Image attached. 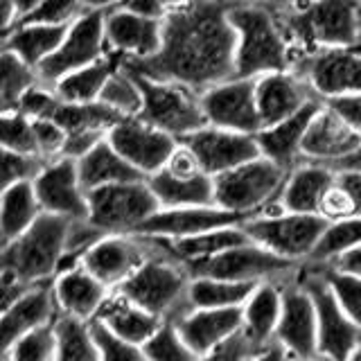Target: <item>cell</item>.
<instances>
[{"label": "cell", "instance_id": "7a4b0ae2", "mask_svg": "<svg viewBox=\"0 0 361 361\" xmlns=\"http://www.w3.org/2000/svg\"><path fill=\"white\" fill-rule=\"evenodd\" d=\"M269 7L298 56L361 45V0H276Z\"/></svg>", "mask_w": 361, "mask_h": 361}, {"label": "cell", "instance_id": "91938a15", "mask_svg": "<svg viewBox=\"0 0 361 361\" xmlns=\"http://www.w3.org/2000/svg\"><path fill=\"white\" fill-rule=\"evenodd\" d=\"M334 169H350V172H361V147L357 152H353L348 158H343L341 163L334 165Z\"/></svg>", "mask_w": 361, "mask_h": 361}, {"label": "cell", "instance_id": "f5cc1de1", "mask_svg": "<svg viewBox=\"0 0 361 361\" xmlns=\"http://www.w3.org/2000/svg\"><path fill=\"white\" fill-rule=\"evenodd\" d=\"M325 104H330L338 116L350 124V127H355L361 133V95L338 97L332 102H325Z\"/></svg>", "mask_w": 361, "mask_h": 361}, {"label": "cell", "instance_id": "836d02e7", "mask_svg": "<svg viewBox=\"0 0 361 361\" xmlns=\"http://www.w3.org/2000/svg\"><path fill=\"white\" fill-rule=\"evenodd\" d=\"M71 25H48V23H18L3 34V50L14 52L23 61L41 68L59 50Z\"/></svg>", "mask_w": 361, "mask_h": 361}, {"label": "cell", "instance_id": "db71d44e", "mask_svg": "<svg viewBox=\"0 0 361 361\" xmlns=\"http://www.w3.org/2000/svg\"><path fill=\"white\" fill-rule=\"evenodd\" d=\"M336 180L348 192L350 201H353L357 217L361 214V172H350V169H336Z\"/></svg>", "mask_w": 361, "mask_h": 361}, {"label": "cell", "instance_id": "816d5d0a", "mask_svg": "<svg viewBox=\"0 0 361 361\" xmlns=\"http://www.w3.org/2000/svg\"><path fill=\"white\" fill-rule=\"evenodd\" d=\"M257 350L262 348H257L253 341H248L244 332H240L233 338H228L226 343L210 350L208 355L199 357V361H251L257 355Z\"/></svg>", "mask_w": 361, "mask_h": 361}, {"label": "cell", "instance_id": "60d3db41", "mask_svg": "<svg viewBox=\"0 0 361 361\" xmlns=\"http://www.w3.org/2000/svg\"><path fill=\"white\" fill-rule=\"evenodd\" d=\"M102 104H106L111 111H116L120 118H135L142 111V88L138 77H135L124 63L111 75L104 86V93L99 97Z\"/></svg>", "mask_w": 361, "mask_h": 361}, {"label": "cell", "instance_id": "4fadbf2b", "mask_svg": "<svg viewBox=\"0 0 361 361\" xmlns=\"http://www.w3.org/2000/svg\"><path fill=\"white\" fill-rule=\"evenodd\" d=\"M276 341L296 361H312L321 357L319 316H316L314 300L305 289L298 271L282 280V316L276 330Z\"/></svg>", "mask_w": 361, "mask_h": 361}, {"label": "cell", "instance_id": "d590c367", "mask_svg": "<svg viewBox=\"0 0 361 361\" xmlns=\"http://www.w3.org/2000/svg\"><path fill=\"white\" fill-rule=\"evenodd\" d=\"M56 124H61L68 135L75 133H99L109 135V131L122 120L116 111H111L102 102H90V104H77V102H66L56 95L48 116Z\"/></svg>", "mask_w": 361, "mask_h": 361}, {"label": "cell", "instance_id": "ac0fdd59", "mask_svg": "<svg viewBox=\"0 0 361 361\" xmlns=\"http://www.w3.org/2000/svg\"><path fill=\"white\" fill-rule=\"evenodd\" d=\"M34 190L43 212L63 219H88V192L73 158H54L34 178Z\"/></svg>", "mask_w": 361, "mask_h": 361}, {"label": "cell", "instance_id": "1f68e13d", "mask_svg": "<svg viewBox=\"0 0 361 361\" xmlns=\"http://www.w3.org/2000/svg\"><path fill=\"white\" fill-rule=\"evenodd\" d=\"M152 240L163 248V251L180 264L206 259L217 253L228 251V248L242 246L251 242L242 226H226V228L199 233L192 237H178V240H165V237H152Z\"/></svg>", "mask_w": 361, "mask_h": 361}, {"label": "cell", "instance_id": "6f0895ef", "mask_svg": "<svg viewBox=\"0 0 361 361\" xmlns=\"http://www.w3.org/2000/svg\"><path fill=\"white\" fill-rule=\"evenodd\" d=\"M129 0H84L86 11H113L118 7H124Z\"/></svg>", "mask_w": 361, "mask_h": 361}, {"label": "cell", "instance_id": "f907efd6", "mask_svg": "<svg viewBox=\"0 0 361 361\" xmlns=\"http://www.w3.org/2000/svg\"><path fill=\"white\" fill-rule=\"evenodd\" d=\"M34 131H37V145L41 158L54 161V158L63 156L68 133L61 124H56L50 118H34Z\"/></svg>", "mask_w": 361, "mask_h": 361}, {"label": "cell", "instance_id": "bcb514c9", "mask_svg": "<svg viewBox=\"0 0 361 361\" xmlns=\"http://www.w3.org/2000/svg\"><path fill=\"white\" fill-rule=\"evenodd\" d=\"M0 140H3V149H7V152L39 156L34 118H30L27 113H23V111H3Z\"/></svg>", "mask_w": 361, "mask_h": 361}, {"label": "cell", "instance_id": "5b68a950", "mask_svg": "<svg viewBox=\"0 0 361 361\" xmlns=\"http://www.w3.org/2000/svg\"><path fill=\"white\" fill-rule=\"evenodd\" d=\"M289 172L257 156L240 167L214 176V206L244 214L246 219L255 214L280 212V195L287 183Z\"/></svg>", "mask_w": 361, "mask_h": 361}, {"label": "cell", "instance_id": "8992f818", "mask_svg": "<svg viewBox=\"0 0 361 361\" xmlns=\"http://www.w3.org/2000/svg\"><path fill=\"white\" fill-rule=\"evenodd\" d=\"M68 226L71 219L43 212L32 228L3 246V274L30 285L54 280L66 251Z\"/></svg>", "mask_w": 361, "mask_h": 361}, {"label": "cell", "instance_id": "d6986e66", "mask_svg": "<svg viewBox=\"0 0 361 361\" xmlns=\"http://www.w3.org/2000/svg\"><path fill=\"white\" fill-rule=\"evenodd\" d=\"M180 142H185L195 152L203 172L210 174L212 178L262 156L253 133L219 129L212 127V124H206L199 131L190 133Z\"/></svg>", "mask_w": 361, "mask_h": 361}, {"label": "cell", "instance_id": "9c48e42d", "mask_svg": "<svg viewBox=\"0 0 361 361\" xmlns=\"http://www.w3.org/2000/svg\"><path fill=\"white\" fill-rule=\"evenodd\" d=\"M133 75L138 77L142 88L145 102L138 118H142L145 122L174 135L176 140L188 138L190 133L208 124L201 106V93H197V90L176 82H161V79H152L138 73Z\"/></svg>", "mask_w": 361, "mask_h": 361}, {"label": "cell", "instance_id": "c3c4849f", "mask_svg": "<svg viewBox=\"0 0 361 361\" xmlns=\"http://www.w3.org/2000/svg\"><path fill=\"white\" fill-rule=\"evenodd\" d=\"M41 156L34 154H18L3 149V188L16 183H34V178L41 174V169L48 165Z\"/></svg>", "mask_w": 361, "mask_h": 361}, {"label": "cell", "instance_id": "603a6c76", "mask_svg": "<svg viewBox=\"0 0 361 361\" xmlns=\"http://www.w3.org/2000/svg\"><path fill=\"white\" fill-rule=\"evenodd\" d=\"M244 214L224 210L219 206H192V208H161L152 219H147L135 235L145 237H192L199 233L226 228V226H242Z\"/></svg>", "mask_w": 361, "mask_h": 361}, {"label": "cell", "instance_id": "d4e9b609", "mask_svg": "<svg viewBox=\"0 0 361 361\" xmlns=\"http://www.w3.org/2000/svg\"><path fill=\"white\" fill-rule=\"evenodd\" d=\"M323 106V99L312 102L310 106L298 111L296 116H291L282 122L271 124L255 133V140L259 147V154L269 161H274L282 169L291 172L293 167H298L302 161V142L307 135L310 124L316 116V111Z\"/></svg>", "mask_w": 361, "mask_h": 361}, {"label": "cell", "instance_id": "277c9868", "mask_svg": "<svg viewBox=\"0 0 361 361\" xmlns=\"http://www.w3.org/2000/svg\"><path fill=\"white\" fill-rule=\"evenodd\" d=\"M190 280L192 278L188 276L185 267L172 259L158 246V253L147 259L116 291L124 293L135 305H140L142 310L158 316L161 321L176 323L180 316H185L192 310Z\"/></svg>", "mask_w": 361, "mask_h": 361}, {"label": "cell", "instance_id": "b9f144b4", "mask_svg": "<svg viewBox=\"0 0 361 361\" xmlns=\"http://www.w3.org/2000/svg\"><path fill=\"white\" fill-rule=\"evenodd\" d=\"M310 264L327 282V287L334 293V298L343 307V312L361 327V278L345 274V271L325 262H310Z\"/></svg>", "mask_w": 361, "mask_h": 361}, {"label": "cell", "instance_id": "e7e4bbea", "mask_svg": "<svg viewBox=\"0 0 361 361\" xmlns=\"http://www.w3.org/2000/svg\"><path fill=\"white\" fill-rule=\"evenodd\" d=\"M359 48H361V45H359Z\"/></svg>", "mask_w": 361, "mask_h": 361}, {"label": "cell", "instance_id": "4dcf8cb0", "mask_svg": "<svg viewBox=\"0 0 361 361\" xmlns=\"http://www.w3.org/2000/svg\"><path fill=\"white\" fill-rule=\"evenodd\" d=\"M77 167H79V178H82V185L86 188V192H93L106 185L131 183V180H145V176L138 169L109 142V138H104L86 156L79 158Z\"/></svg>", "mask_w": 361, "mask_h": 361}, {"label": "cell", "instance_id": "74e56055", "mask_svg": "<svg viewBox=\"0 0 361 361\" xmlns=\"http://www.w3.org/2000/svg\"><path fill=\"white\" fill-rule=\"evenodd\" d=\"M257 285L233 282L217 278H192L190 280V305L192 310H231L244 307V302Z\"/></svg>", "mask_w": 361, "mask_h": 361}, {"label": "cell", "instance_id": "ffe728a7", "mask_svg": "<svg viewBox=\"0 0 361 361\" xmlns=\"http://www.w3.org/2000/svg\"><path fill=\"white\" fill-rule=\"evenodd\" d=\"M255 97L257 111L262 120V129L282 122L298 111L310 106L321 97L314 93L310 82L296 71H278L255 79Z\"/></svg>", "mask_w": 361, "mask_h": 361}, {"label": "cell", "instance_id": "8fae6325", "mask_svg": "<svg viewBox=\"0 0 361 361\" xmlns=\"http://www.w3.org/2000/svg\"><path fill=\"white\" fill-rule=\"evenodd\" d=\"M305 289L314 300L316 316H319V350L321 357L332 361H348L350 355L361 345V327L343 312L334 298L327 282L319 276L310 262H302L298 269Z\"/></svg>", "mask_w": 361, "mask_h": 361}, {"label": "cell", "instance_id": "f1b7e54d", "mask_svg": "<svg viewBox=\"0 0 361 361\" xmlns=\"http://www.w3.org/2000/svg\"><path fill=\"white\" fill-rule=\"evenodd\" d=\"M93 321L104 323L113 334L135 345H145L165 323L120 291H111V296L102 305L99 314Z\"/></svg>", "mask_w": 361, "mask_h": 361}, {"label": "cell", "instance_id": "3957f363", "mask_svg": "<svg viewBox=\"0 0 361 361\" xmlns=\"http://www.w3.org/2000/svg\"><path fill=\"white\" fill-rule=\"evenodd\" d=\"M228 16L237 34L235 77L257 79L269 73L291 71L298 52L282 32L274 9L264 3L231 0Z\"/></svg>", "mask_w": 361, "mask_h": 361}, {"label": "cell", "instance_id": "7dc6e473", "mask_svg": "<svg viewBox=\"0 0 361 361\" xmlns=\"http://www.w3.org/2000/svg\"><path fill=\"white\" fill-rule=\"evenodd\" d=\"M90 330L99 348V359L102 361H147L142 345H135L113 334L104 323L90 321Z\"/></svg>", "mask_w": 361, "mask_h": 361}, {"label": "cell", "instance_id": "5bb4252c", "mask_svg": "<svg viewBox=\"0 0 361 361\" xmlns=\"http://www.w3.org/2000/svg\"><path fill=\"white\" fill-rule=\"evenodd\" d=\"M291 71L307 79L323 102L361 95V48H330L300 54Z\"/></svg>", "mask_w": 361, "mask_h": 361}, {"label": "cell", "instance_id": "680465c9", "mask_svg": "<svg viewBox=\"0 0 361 361\" xmlns=\"http://www.w3.org/2000/svg\"><path fill=\"white\" fill-rule=\"evenodd\" d=\"M45 3V0H14V5H16V14H18V23L23 20H27L34 11H37L41 5Z\"/></svg>", "mask_w": 361, "mask_h": 361}, {"label": "cell", "instance_id": "9a60e30c", "mask_svg": "<svg viewBox=\"0 0 361 361\" xmlns=\"http://www.w3.org/2000/svg\"><path fill=\"white\" fill-rule=\"evenodd\" d=\"M201 106L206 122L219 129L257 133L262 129L255 97V79L231 77L201 93Z\"/></svg>", "mask_w": 361, "mask_h": 361}, {"label": "cell", "instance_id": "44dd1931", "mask_svg": "<svg viewBox=\"0 0 361 361\" xmlns=\"http://www.w3.org/2000/svg\"><path fill=\"white\" fill-rule=\"evenodd\" d=\"M361 147V133L338 116V113L323 102L307 129L302 142V161L321 163V165H338L353 152Z\"/></svg>", "mask_w": 361, "mask_h": 361}, {"label": "cell", "instance_id": "4316f807", "mask_svg": "<svg viewBox=\"0 0 361 361\" xmlns=\"http://www.w3.org/2000/svg\"><path fill=\"white\" fill-rule=\"evenodd\" d=\"M336 180V169L321 163H300L293 167L278 199L280 208L300 214H321L323 201Z\"/></svg>", "mask_w": 361, "mask_h": 361}, {"label": "cell", "instance_id": "e0dca14e", "mask_svg": "<svg viewBox=\"0 0 361 361\" xmlns=\"http://www.w3.org/2000/svg\"><path fill=\"white\" fill-rule=\"evenodd\" d=\"M109 142L149 178L167 165L169 156L174 154L178 140L163 129L145 122L142 118H122L116 127L109 131Z\"/></svg>", "mask_w": 361, "mask_h": 361}, {"label": "cell", "instance_id": "484cf974", "mask_svg": "<svg viewBox=\"0 0 361 361\" xmlns=\"http://www.w3.org/2000/svg\"><path fill=\"white\" fill-rule=\"evenodd\" d=\"M183 341L195 350L199 357L226 343L228 338L242 332L244 314L242 307L231 310H190L174 323Z\"/></svg>", "mask_w": 361, "mask_h": 361}, {"label": "cell", "instance_id": "be15d7a7", "mask_svg": "<svg viewBox=\"0 0 361 361\" xmlns=\"http://www.w3.org/2000/svg\"><path fill=\"white\" fill-rule=\"evenodd\" d=\"M312 361H332V359H327V357H316V359H312Z\"/></svg>", "mask_w": 361, "mask_h": 361}, {"label": "cell", "instance_id": "ee69618b", "mask_svg": "<svg viewBox=\"0 0 361 361\" xmlns=\"http://www.w3.org/2000/svg\"><path fill=\"white\" fill-rule=\"evenodd\" d=\"M3 361H56V323L27 332L3 350Z\"/></svg>", "mask_w": 361, "mask_h": 361}, {"label": "cell", "instance_id": "681fc988", "mask_svg": "<svg viewBox=\"0 0 361 361\" xmlns=\"http://www.w3.org/2000/svg\"><path fill=\"white\" fill-rule=\"evenodd\" d=\"M86 11L84 0H45L34 14L23 23H48V25H73Z\"/></svg>", "mask_w": 361, "mask_h": 361}, {"label": "cell", "instance_id": "8d00e7d4", "mask_svg": "<svg viewBox=\"0 0 361 361\" xmlns=\"http://www.w3.org/2000/svg\"><path fill=\"white\" fill-rule=\"evenodd\" d=\"M122 66V59L118 54H106L104 59L90 63L86 68L66 75L61 82H56L52 88L54 93L66 102H77V104H90V102H99L104 86L111 79V75Z\"/></svg>", "mask_w": 361, "mask_h": 361}, {"label": "cell", "instance_id": "2e32d148", "mask_svg": "<svg viewBox=\"0 0 361 361\" xmlns=\"http://www.w3.org/2000/svg\"><path fill=\"white\" fill-rule=\"evenodd\" d=\"M156 253L158 246L145 235H106L86 253L84 267L116 291Z\"/></svg>", "mask_w": 361, "mask_h": 361}, {"label": "cell", "instance_id": "94428289", "mask_svg": "<svg viewBox=\"0 0 361 361\" xmlns=\"http://www.w3.org/2000/svg\"><path fill=\"white\" fill-rule=\"evenodd\" d=\"M233 3H264V5H269V3H276V0H233Z\"/></svg>", "mask_w": 361, "mask_h": 361}, {"label": "cell", "instance_id": "7bdbcfd3", "mask_svg": "<svg viewBox=\"0 0 361 361\" xmlns=\"http://www.w3.org/2000/svg\"><path fill=\"white\" fill-rule=\"evenodd\" d=\"M361 246V214L341 221H332L327 226L323 240L316 246L310 262H332L350 248Z\"/></svg>", "mask_w": 361, "mask_h": 361}, {"label": "cell", "instance_id": "6125c7cd", "mask_svg": "<svg viewBox=\"0 0 361 361\" xmlns=\"http://www.w3.org/2000/svg\"><path fill=\"white\" fill-rule=\"evenodd\" d=\"M348 361H361V345H359V348L355 350L353 355H350V359H348Z\"/></svg>", "mask_w": 361, "mask_h": 361}, {"label": "cell", "instance_id": "7c38bea8", "mask_svg": "<svg viewBox=\"0 0 361 361\" xmlns=\"http://www.w3.org/2000/svg\"><path fill=\"white\" fill-rule=\"evenodd\" d=\"M106 54H111L106 41V11H84L68 27L59 50L39 68L41 84L52 88L66 75L104 59Z\"/></svg>", "mask_w": 361, "mask_h": 361}, {"label": "cell", "instance_id": "52a82bcc", "mask_svg": "<svg viewBox=\"0 0 361 361\" xmlns=\"http://www.w3.org/2000/svg\"><path fill=\"white\" fill-rule=\"evenodd\" d=\"M323 214H300V212H267L246 219L242 228L251 242L269 248L271 253L289 259V262H310L316 246L327 231Z\"/></svg>", "mask_w": 361, "mask_h": 361}, {"label": "cell", "instance_id": "e575fe53", "mask_svg": "<svg viewBox=\"0 0 361 361\" xmlns=\"http://www.w3.org/2000/svg\"><path fill=\"white\" fill-rule=\"evenodd\" d=\"M43 214L34 183H16L3 188L0 199V237L3 246L14 242L18 235L32 228L37 219Z\"/></svg>", "mask_w": 361, "mask_h": 361}, {"label": "cell", "instance_id": "ab89813d", "mask_svg": "<svg viewBox=\"0 0 361 361\" xmlns=\"http://www.w3.org/2000/svg\"><path fill=\"white\" fill-rule=\"evenodd\" d=\"M56 361H102L90 321L59 316L56 321Z\"/></svg>", "mask_w": 361, "mask_h": 361}, {"label": "cell", "instance_id": "f546056e", "mask_svg": "<svg viewBox=\"0 0 361 361\" xmlns=\"http://www.w3.org/2000/svg\"><path fill=\"white\" fill-rule=\"evenodd\" d=\"M287 280V278H285ZM242 332L257 348L276 341V330L282 316V280L259 282L242 307Z\"/></svg>", "mask_w": 361, "mask_h": 361}, {"label": "cell", "instance_id": "6da1fadb", "mask_svg": "<svg viewBox=\"0 0 361 361\" xmlns=\"http://www.w3.org/2000/svg\"><path fill=\"white\" fill-rule=\"evenodd\" d=\"M228 9L231 0H190L163 20L161 50L142 61H122L124 68L197 93L235 77L237 34Z\"/></svg>", "mask_w": 361, "mask_h": 361}, {"label": "cell", "instance_id": "f35d334b", "mask_svg": "<svg viewBox=\"0 0 361 361\" xmlns=\"http://www.w3.org/2000/svg\"><path fill=\"white\" fill-rule=\"evenodd\" d=\"M39 84V68L30 66L9 50L0 52V109L16 111L20 99Z\"/></svg>", "mask_w": 361, "mask_h": 361}, {"label": "cell", "instance_id": "cb8c5ba5", "mask_svg": "<svg viewBox=\"0 0 361 361\" xmlns=\"http://www.w3.org/2000/svg\"><path fill=\"white\" fill-rule=\"evenodd\" d=\"M52 282L54 280L37 282L11 307L3 310V350L11 348L27 332L59 321L61 312L54 298Z\"/></svg>", "mask_w": 361, "mask_h": 361}, {"label": "cell", "instance_id": "d6a6232c", "mask_svg": "<svg viewBox=\"0 0 361 361\" xmlns=\"http://www.w3.org/2000/svg\"><path fill=\"white\" fill-rule=\"evenodd\" d=\"M154 197L161 208H192V206H214V178L210 174L176 176L161 169L147 178Z\"/></svg>", "mask_w": 361, "mask_h": 361}, {"label": "cell", "instance_id": "9f6ffc18", "mask_svg": "<svg viewBox=\"0 0 361 361\" xmlns=\"http://www.w3.org/2000/svg\"><path fill=\"white\" fill-rule=\"evenodd\" d=\"M251 361H296V359H293L278 341H274L264 345L262 350H257V355Z\"/></svg>", "mask_w": 361, "mask_h": 361}, {"label": "cell", "instance_id": "83f0119b", "mask_svg": "<svg viewBox=\"0 0 361 361\" xmlns=\"http://www.w3.org/2000/svg\"><path fill=\"white\" fill-rule=\"evenodd\" d=\"M52 287L59 312L63 316H73V319L82 321H93L99 314L102 305L111 296V289L102 285L84 264L59 274L54 278Z\"/></svg>", "mask_w": 361, "mask_h": 361}, {"label": "cell", "instance_id": "11a10c76", "mask_svg": "<svg viewBox=\"0 0 361 361\" xmlns=\"http://www.w3.org/2000/svg\"><path fill=\"white\" fill-rule=\"evenodd\" d=\"M325 264H332L336 269L345 271V274H353L357 278H361V246L357 248H350L343 255H338L332 262H325Z\"/></svg>", "mask_w": 361, "mask_h": 361}, {"label": "cell", "instance_id": "30bf717a", "mask_svg": "<svg viewBox=\"0 0 361 361\" xmlns=\"http://www.w3.org/2000/svg\"><path fill=\"white\" fill-rule=\"evenodd\" d=\"M183 267L190 278H217V280L259 285V282L285 280L296 274L300 264L289 262V259L271 253L269 248L255 242H248Z\"/></svg>", "mask_w": 361, "mask_h": 361}, {"label": "cell", "instance_id": "ba28073f", "mask_svg": "<svg viewBox=\"0 0 361 361\" xmlns=\"http://www.w3.org/2000/svg\"><path fill=\"white\" fill-rule=\"evenodd\" d=\"M158 210L161 203L147 178L88 192V221L106 235H135Z\"/></svg>", "mask_w": 361, "mask_h": 361}, {"label": "cell", "instance_id": "f6af8a7d", "mask_svg": "<svg viewBox=\"0 0 361 361\" xmlns=\"http://www.w3.org/2000/svg\"><path fill=\"white\" fill-rule=\"evenodd\" d=\"M142 350L147 361H199V355L183 341L174 323H163Z\"/></svg>", "mask_w": 361, "mask_h": 361}, {"label": "cell", "instance_id": "7402d4cb", "mask_svg": "<svg viewBox=\"0 0 361 361\" xmlns=\"http://www.w3.org/2000/svg\"><path fill=\"white\" fill-rule=\"evenodd\" d=\"M109 50L122 61H142L154 56L163 43V20L147 18L127 7L106 11Z\"/></svg>", "mask_w": 361, "mask_h": 361}]
</instances>
